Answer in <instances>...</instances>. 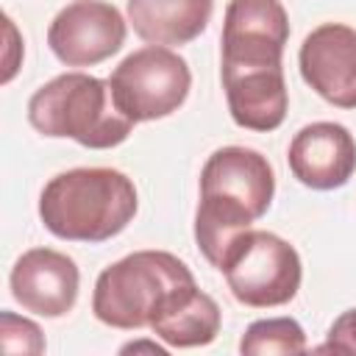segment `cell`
Instances as JSON below:
<instances>
[{
    "mask_svg": "<svg viewBox=\"0 0 356 356\" xmlns=\"http://www.w3.org/2000/svg\"><path fill=\"white\" fill-rule=\"evenodd\" d=\"M117 108L131 122H150L178 111L192 89L184 56L164 44H145L128 53L108 78Z\"/></svg>",
    "mask_w": 356,
    "mask_h": 356,
    "instance_id": "obj_7",
    "label": "cell"
},
{
    "mask_svg": "<svg viewBox=\"0 0 356 356\" xmlns=\"http://www.w3.org/2000/svg\"><path fill=\"white\" fill-rule=\"evenodd\" d=\"M275 195V172L253 147H217L200 170V200L195 211V242L217 267L228 245L261 220Z\"/></svg>",
    "mask_w": 356,
    "mask_h": 356,
    "instance_id": "obj_2",
    "label": "cell"
},
{
    "mask_svg": "<svg viewBox=\"0 0 356 356\" xmlns=\"http://www.w3.org/2000/svg\"><path fill=\"white\" fill-rule=\"evenodd\" d=\"M214 0H128V25L150 44H189L211 19Z\"/></svg>",
    "mask_w": 356,
    "mask_h": 356,
    "instance_id": "obj_12",
    "label": "cell"
},
{
    "mask_svg": "<svg viewBox=\"0 0 356 356\" xmlns=\"http://www.w3.org/2000/svg\"><path fill=\"white\" fill-rule=\"evenodd\" d=\"M6 36H8V47H6V70H3V83H8L19 67V58H14V53L22 56V39H17V28L11 22V17H6Z\"/></svg>",
    "mask_w": 356,
    "mask_h": 356,
    "instance_id": "obj_17",
    "label": "cell"
},
{
    "mask_svg": "<svg viewBox=\"0 0 356 356\" xmlns=\"http://www.w3.org/2000/svg\"><path fill=\"white\" fill-rule=\"evenodd\" d=\"M11 298L36 317H64L72 312L81 289V270L72 256L53 248L25 250L8 275Z\"/></svg>",
    "mask_w": 356,
    "mask_h": 356,
    "instance_id": "obj_9",
    "label": "cell"
},
{
    "mask_svg": "<svg viewBox=\"0 0 356 356\" xmlns=\"http://www.w3.org/2000/svg\"><path fill=\"white\" fill-rule=\"evenodd\" d=\"M28 122L50 139H72L89 150L122 145L134 125L114 103L111 86L89 72H61L28 100Z\"/></svg>",
    "mask_w": 356,
    "mask_h": 356,
    "instance_id": "obj_4",
    "label": "cell"
},
{
    "mask_svg": "<svg viewBox=\"0 0 356 356\" xmlns=\"http://www.w3.org/2000/svg\"><path fill=\"white\" fill-rule=\"evenodd\" d=\"M136 353V350H150V353H164L167 348H161V345H156V342H131V345H122L120 348V353Z\"/></svg>",
    "mask_w": 356,
    "mask_h": 356,
    "instance_id": "obj_18",
    "label": "cell"
},
{
    "mask_svg": "<svg viewBox=\"0 0 356 356\" xmlns=\"http://www.w3.org/2000/svg\"><path fill=\"white\" fill-rule=\"evenodd\" d=\"M286 161L303 186L331 192L345 186L356 172V139L345 125L320 120L292 136Z\"/></svg>",
    "mask_w": 356,
    "mask_h": 356,
    "instance_id": "obj_11",
    "label": "cell"
},
{
    "mask_svg": "<svg viewBox=\"0 0 356 356\" xmlns=\"http://www.w3.org/2000/svg\"><path fill=\"white\" fill-rule=\"evenodd\" d=\"M217 270L225 275L231 295L250 309L289 303L303 281L298 250L273 231L248 228L222 253Z\"/></svg>",
    "mask_w": 356,
    "mask_h": 356,
    "instance_id": "obj_6",
    "label": "cell"
},
{
    "mask_svg": "<svg viewBox=\"0 0 356 356\" xmlns=\"http://www.w3.org/2000/svg\"><path fill=\"white\" fill-rule=\"evenodd\" d=\"M192 284H197L192 270L175 253L134 250L97 275L92 314L120 331L150 328L153 317Z\"/></svg>",
    "mask_w": 356,
    "mask_h": 356,
    "instance_id": "obj_5",
    "label": "cell"
},
{
    "mask_svg": "<svg viewBox=\"0 0 356 356\" xmlns=\"http://www.w3.org/2000/svg\"><path fill=\"white\" fill-rule=\"evenodd\" d=\"M220 78L231 120L245 131L270 134L286 120L284 47L289 17L281 0H228L222 19Z\"/></svg>",
    "mask_w": 356,
    "mask_h": 356,
    "instance_id": "obj_1",
    "label": "cell"
},
{
    "mask_svg": "<svg viewBox=\"0 0 356 356\" xmlns=\"http://www.w3.org/2000/svg\"><path fill=\"white\" fill-rule=\"evenodd\" d=\"M128 19L106 0H72L47 25V44L67 67H95L125 44Z\"/></svg>",
    "mask_w": 356,
    "mask_h": 356,
    "instance_id": "obj_8",
    "label": "cell"
},
{
    "mask_svg": "<svg viewBox=\"0 0 356 356\" xmlns=\"http://www.w3.org/2000/svg\"><path fill=\"white\" fill-rule=\"evenodd\" d=\"M222 312L197 284L181 289L150 323V331L170 348H203L220 334Z\"/></svg>",
    "mask_w": 356,
    "mask_h": 356,
    "instance_id": "obj_13",
    "label": "cell"
},
{
    "mask_svg": "<svg viewBox=\"0 0 356 356\" xmlns=\"http://www.w3.org/2000/svg\"><path fill=\"white\" fill-rule=\"evenodd\" d=\"M239 350L248 356H292L306 350V331L295 317H267L248 325L239 339Z\"/></svg>",
    "mask_w": 356,
    "mask_h": 356,
    "instance_id": "obj_14",
    "label": "cell"
},
{
    "mask_svg": "<svg viewBox=\"0 0 356 356\" xmlns=\"http://www.w3.org/2000/svg\"><path fill=\"white\" fill-rule=\"evenodd\" d=\"M134 181L114 167H75L53 175L39 195L42 225L67 242H108L136 217Z\"/></svg>",
    "mask_w": 356,
    "mask_h": 356,
    "instance_id": "obj_3",
    "label": "cell"
},
{
    "mask_svg": "<svg viewBox=\"0 0 356 356\" xmlns=\"http://www.w3.org/2000/svg\"><path fill=\"white\" fill-rule=\"evenodd\" d=\"M317 350H334V353H353L356 356V309L342 312L331 323L328 337Z\"/></svg>",
    "mask_w": 356,
    "mask_h": 356,
    "instance_id": "obj_16",
    "label": "cell"
},
{
    "mask_svg": "<svg viewBox=\"0 0 356 356\" xmlns=\"http://www.w3.org/2000/svg\"><path fill=\"white\" fill-rule=\"evenodd\" d=\"M298 67L303 81L325 103L356 108V28L345 22H323L306 33Z\"/></svg>",
    "mask_w": 356,
    "mask_h": 356,
    "instance_id": "obj_10",
    "label": "cell"
},
{
    "mask_svg": "<svg viewBox=\"0 0 356 356\" xmlns=\"http://www.w3.org/2000/svg\"><path fill=\"white\" fill-rule=\"evenodd\" d=\"M0 345L11 356H39L47 348L42 328L33 320L19 317L14 312H0Z\"/></svg>",
    "mask_w": 356,
    "mask_h": 356,
    "instance_id": "obj_15",
    "label": "cell"
}]
</instances>
